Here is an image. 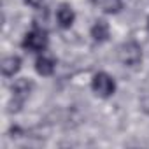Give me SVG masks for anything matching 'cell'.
<instances>
[{
	"mask_svg": "<svg viewBox=\"0 0 149 149\" xmlns=\"http://www.w3.org/2000/svg\"><path fill=\"white\" fill-rule=\"evenodd\" d=\"M111 35V28H109V23L104 21V19H98L95 21V25L91 26V37L95 42H105Z\"/></svg>",
	"mask_w": 149,
	"mask_h": 149,
	"instance_id": "8992f818",
	"label": "cell"
},
{
	"mask_svg": "<svg viewBox=\"0 0 149 149\" xmlns=\"http://www.w3.org/2000/svg\"><path fill=\"white\" fill-rule=\"evenodd\" d=\"M23 47L32 53H40L47 47V33L40 28H33L23 39Z\"/></svg>",
	"mask_w": 149,
	"mask_h": 149,
	"instance_id": "277c9868",
	"label": "cell"
},
{
	"mask_svg": "<svg viewBox=\"0 0 149 149\" xmlns=\"http://www.w3.org/2000/svg\"><path fill=\"white\" fill-rule=\"evenodd\" d=\"M42 2H44V0H25V4H28V6H32V7H40L42 6Z\"/></svg>",
	"mask_w": 149,
	"mask_h": 149,
	"instance_id": "8fae6325",
	"label": "cell"
},
{
	"mask_svg": "<svg viewBox=\"0 0 149 149\" xmlns=\"http://www.w3.org/2000/svg\"><path fill=\"white\" fill-rule=\"evenodd\" d=\"M35 70L40 76H51L54 72V61L47 56H39L35 61Z\"/></svg>",
	"mask_w": 149,
	"mask_h": 149,
	"instance_id": "ba28073f",
	"label": "cell"
},
{
	"mask_svg": "<svg viewBox=\"0 0 149 149\" xmlns=\"http://www.w3.org/2000/svg\"><path fill=\"white\" fill-rule=\"evenodd\" d=\"M118 60L125 65V67H130V68H135L140 65L142 61V47L133 42V40H128L125 44L119 46L118 49Z\"/></svg>",
	"mask_w": 149,
	"mask_h": 149,
	"instance_id": "6da1fadb",
	"label": "cell"
},
{
	"mask_svg": "<svg viewBox=\"0 0 149 149\" xmlns=\"http://www.w3.org/2000/svg\"><path fill=\"white\" fill-rule=\"evenodd\" d=\"M74 19H76V13L68 4H61L56 9V21L61 28H70L74 25Z\"/></svg>",
	"mask_w": 149,
	"mask_h": 149,
	"instance_id": "5b68a950",
	"label": "cell"
},
{
	"mask_svg": "<svg viewBox=\"0 0 149 149\" xmlns=\"http://www.w3.org/2000/svg\"><path fill=\"white\" fill-rule=\"evenodd\" d=\"M21 68V58L19 56H7L2 60V74L7 77H13L14 74H18Z\"/></svg>",
	"mask_w": 149,
	"mask_h": 149,
	"instance_id": "52a82bcc",
	"label": "cell"
},
{
	"mask_svg": "<svg viewBox=\"0 0 149 149\" xmlns=\"http://www.w3.org/2000/svg\"><path fill=\"white\" fill-rule=\"evenodd\" d=\"M33 84L28 79H18L13 84V102L9 104V112H18L21 109V105L25 104V100L28 98L30 91H32Z\"/></svg>",
	"mask_w": 149,
	"mask_h": 149,
	"instance_id": "7a4b0ae2",
	"label": "cell"
},
{
	"mask_svg": "<svg viewBox=\"0 0 149 149\" xmlns=\"http://www.w3.org/2000/svg\"><path fill=\"white\" fill-rule=\"evenodd\" d=\"M91 88H93V91L98 97L109 98L116 91V83H114V79L109 76L107 72H98V74H95L93 79H91Z\"/></svg>",
	"mask_w": 149,
	"mask_h": 149,
	"instance_id": "3957f363",
	"label": "cell"
},
{
	"mask_svg": "<svg viewBox=\"0 0 149 149\" xmlns=\"http://www.w3.org/2000/svg\"><path fill=\"white\" fill-rule=\"evenodd\" d=\"M95 2L104 13H109V14L119 13L123 7V0H95Z\"/></svg>",
	"mask_w": 149,
	"mask_h": 149,
	"instance_id": "9c48e42d",
	"label": "cell"
},
{
	"mask_svg": "<svg viewBox=\"0 0 149 149\" xmlns=\"http://www.w3.org/2000/svg\"><path fill=\"white\" fill-rule=\"evenodd\" d=\"M147 30H149V18H147Z\"/></svg>",
	"mask_w": 149,
	"mask_h": 149,
	"instance_id": "7c38bea8",
	"label": "cell"
},
{
	"mask_svg": "<svg viewBox=\"0 0 149 149\" xmlns=\"http://www.w3.org/2000/svg\"><path fill=\"white\" fill-rule=\"evenodd\" d=\"M140 109H142L146 114H149V93H144V95L140 97Z\"/></svg>",
	"mask_w": 149,
	"mask_h": 149,
	"instance_id": "30bf717a",
	"label": "cell"
}]
</instances>
